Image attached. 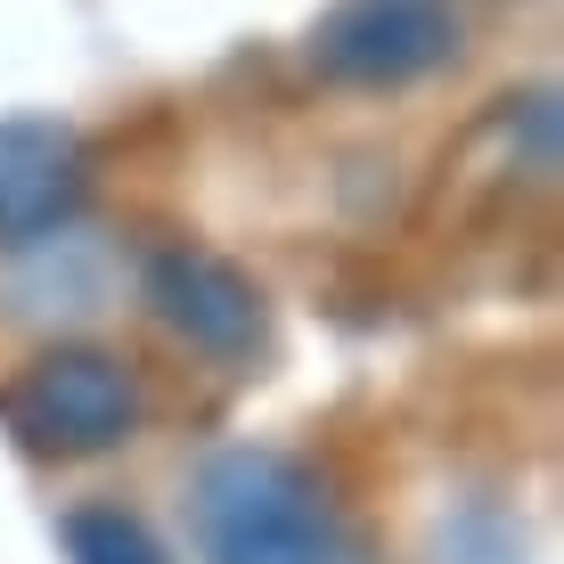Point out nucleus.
<instances>
[{"mask_svg":"<svg viewBox=\"0 0 564 564\" xmlns=\"http://www.w3.org/2000/svg\"><path fill=\"white\" fill-rule=\"evenodd\" d=\"M74 556L83 564H164L131 516H74Z\"/></svg>","mask_w":564,"mask_h":564,"instance_id":"6","label":"nucleus"},{"mask_svg":"<svg viewBox=\"0 0 564 564\" xmlns=\"http://www.w3.org/2000/svg\"><path fill=\"white\" fill-rule=\"evenodd\" d=\"M83 197V148L50 123H0V246H33Z\"/></svg>","mask_w":564,"mask_h":564,"instance_id":"5","label":"nucleus"},{"mask_svg":"<svg viewBox=\"0 0 564 564\" xmlns=\"http://www.w3.org/2000/svg\"><path fill=\"white\" fill-rule=\"evenodd\" d=\"M451 42V0H336V17L319 25V66L344 83H410V74L442 66Z\"/></svg>","mask_w":564,"mask_h":564,"instance_id":"3","label":"nucleus"},{"mask_svg":"<svg viewBox=\"0 0 564 564\" xmlns=\"http://www.w3.org/2000/svg\"><path fill=\"white\" fill-rule=\"evenodd\" d=\"M197 532L213 564H368L352 523L319 499V482L270 451H238L205 466Z\"/></svg>","mask_w":564,"mask_h":564,"instance_id":"1","label":"nucleus"},{"mask_svg":"<svg viewBox=\"0 0 564 564\" xmlns=\"http://www.w3.org/2000/svg\"><path fill=\"white\" fill-rule=\"evenodd\" d=\"M131 417H140V393L99 352H57L42 368H25L9 393V425L33 451H57V458H90L107 442H123Z\"/></svg>","mask_w":564,"mask_h":564,"instance_id":"2","label":"nucleus"},{"mask_svg":"<svg viewBox=\"0 0 564 564\" xmlns=\"http://www.w3.org/2000/svg\"><path fill=\"white\" fill-rule=\"evenodd\" d=\"M148 295L155 311H164L172 327H181L197 352L213 360H246L262 344V303H254V286L238 279L229 262H213V254H164L148 270Z\"/></svg>","mask_w":564,"mask_h":564,"instance_id":"4","label":"nucleus"}]
</instances>
